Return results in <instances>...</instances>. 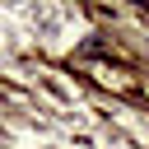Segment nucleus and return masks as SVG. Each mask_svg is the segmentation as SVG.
Listing matches in <instances>:
<instances>
[{
  "instance_id": "obj_1",
  "label": "nucleus",
  "mask_w": 149,
  "mask_h": 149,
  "mask_svg": "<svg viewBox=\"0 0 149 149\" xmlns=\"http://www.w3.org/2000/svg\"><path fill=\"white\" fill-rule=\"evenodd\" d=\"M130 5H149V0H130Z\"/></svg>"
}]
</instances>
